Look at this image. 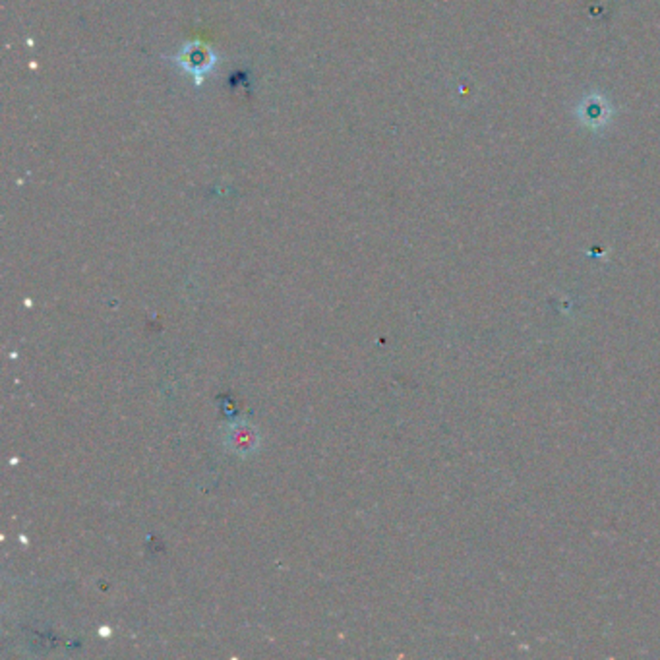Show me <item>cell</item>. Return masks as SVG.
Returning <instances> with one entry per match:
<instances>
[{"instance_id":"1","label":"cell","mask_w":660,"mask_h":660,"mask_svg":"<svg viewBox=\"0 0 660 660\" xmlns=\"http://www.w3.org/2000/svg\"><path fill=\"white\" fill-rule=\"evenodd\" d=\"M260 434L258 430L254 428L250 423L246 421H238L233 423L231 426L227 428L225 433V448L238 455V457H248L252 453H256L260 450Z\"/></svg>"}]
</instances>
